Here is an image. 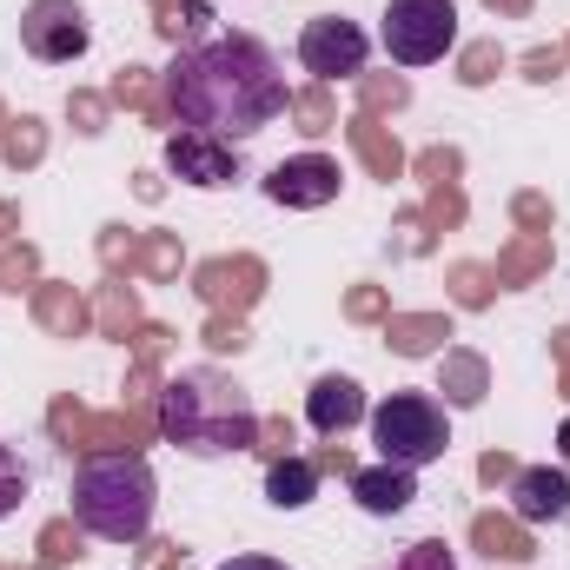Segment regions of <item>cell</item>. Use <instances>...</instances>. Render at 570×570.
Segmentation results:
<instances>
[{
  "label": "cell",
  "mask_w": 570,
  "mask_h": 570,
  "mask_svg": "<svg viewBox=\"0 0 570 570\" xmlns=\"http://www.w3.org/2000/svg\"><path fill=\"white\" fill-rule=\"evenodd\" d=\"M100 325H107L114 338H127V332L140 325V305H134L127 285H107V292H100Z\"/></svg>",
  "instance_id": "obj_24"
},
{
  "label": "cell",
  "mask_w": 570,
  "mask_h": 570,
  "mask_svg": "<svg viewBox=\"0 0 570 570\" xmlns=\"http://www.w3.org/2000/svg\"><path fill=\"white\" fill-rule=\"evenodd\" d=\"M312 491H318V464H312V458H292V451H285L279 464L266 471V498H273L279 511L312 504Z\"/></svg>",
  "instance_id": "obj_14"
},
{
  "label": "cell",
  "mask_w": 570,
  "mask_h": 570,
  "mask_svg": "<svg viewBox=\"0 0 570 570\" xmlns=\"http://www.w3.org/2000/svg\"><path fill=\"white\" fill-rule=\"evenodd\" d=\"M338 159H325V153H298V159H279L273 166V179H266V199L273 206H298V213H312V206H332L338 199Z\"/></svg>",
  "instance_id": "obj_8"
},
{
  "label": "cell",
  "mask_w": 570,
  "mask_h": 570,
  "mask_svg": "<svg viewBox=\"0 0 570 570\" xmlns=\"http://www.w3.org/2000/svg\"><path fill=\"white\" fill-rule=\"evenodd\" d=\"M498 67H504V47H498V40H478V47H464V73H458V80H464V87H484Z\"/></svg>",
  "instance_id": "obj_26"
},
{
  "label": "cell",
  "mask_w": 570,
  "mask_h": 570,
  "mask_svg": "<svg viewBox=\"0 0 570 570\" xmlns=\"http://www.w3.org/2000/svg\"><path fill=\"white\" fill-rule=\"evenodd\" d=\"M564 53H570V47H564Z\"/></svg>",
  "instance_id": "obj_46"
},
{
  "label": "cell",
  "mask_w": 570,
  "mask_h": 570,
  "mask_svg": "<svg viewBox=\"0 0 570 570\" xmlns=\"http://www.w3.org/2000/svg\"><path fill=\"white\" fill-rule=\"evenodd\" d=\"M193 285H199V298H206L213 312H233V318H239V312L259 298L266 266H259V259H213V266L193 273Z\"/></svg>",
  "instance_id": "obj_10"
},
{
  "label": "cell",
  "mask_w": 570,
  "mask_h": 570,
  "mask_svg": "<svg viewBox=\"0 0 570 570\" xmlns=\"http://www.w3.org/2000/svg\"><path fill=\"white\" fill-rule=\"evenodd\" d=\"M159 94H166V114L179 127H199L213 140H246L292 107L273 53L253 33H219V40L179 53L159 73Z\"/></svg>",
  "instance_id": "obj_1"
},
{
  "label": "cell",
  "mask_w": 570,
  "mask_h": 570,
  "mask_svg": "<svg viewBox=\"0 0 570 570\" xmlns=\"http://www.w3.org/2000/svg\"><path fill=\"white\" fill-rule=\"evenodd\" d=\"M20 498H27V471H20V458L0 444V518H13V511H20Z\"/></svg>",
  "instance_id": "obj_28"
},
{
  "label": "cell",
  "mask_w": 570,
  "mask_h": 570,
  "mask_svg": "<svg viewBox=\"0 0 570 570\" xmlns=\"http://www.w3.org/2000/svg\"><path fill=\"white\" fill-rule=\"evenodd\" d=\"M33 318H40L47 332H60V338H73V332L87 325V305L73 298V285H40V292H33Z\"/></svg>",
  "instance_id": "obj_17"
},
{
  "label": "cell",
  "mask_w": 570,
  "mask_h": 570,
  "mask_svg": "<svg viewBox=\"0 0 570 570\" xmlns=\"http://www.w3.org/2000/svg\"><path fill=\"white\" fill-rule=\"evenodd\" d=\"M345 134H352V146H358V159H365V166H372L379 179H399L405 153H399V140H392V134H385V127H379L372 114H358V120H352Z\"/></svg>",
  "instance_id": "obj_16"
},
{
  "label": "cell",
  "mask_w": 570,
  "mask_h": 570,
  "mask_svg": "<svg viewBox=\"0 0 570 570\" xmlns=\"http://www.w3.org/2000/svg\"><path fill=\"white\" fill-rule=\"evenodd\" d=\"M551 345H558V358H564V399H570V332H558Z\"/></svg>",
  "instance_id": "obj_41"
},
{
  "label": "cell",
  "mask_w": 570,
  "mask_h": 570,
  "mask_svg": "<svg viewBox=\"0 0 570 570\" xmlns=\"http://www.w3.org/2000/svg\"><path fill=\"white\" fill-rule=\"evenodd\" d=\"M444 399L451 405H484V358L478 352H444Z\"/></svg>",
  "instance_id": "obj_19"
},
{
  "label": "cell",
  "mask_w": 570,
  "mask_h": 570,
  "mask_svg": "<svg viewBox=\"0 0 570 570\" xmlns=\"http://www.w3.org/2000/svg\"><path fill=\"white\" fill-rule=\"evenodd\" d=\"M484 7H498V13H524L531 0H484Z\"/></svg>",
  "instance_id": "obj_42"
},
{
  "label": "cell",
  "mask_w": 570,
  "mask_h": 570,
  "mask_svg": "<svg viewBox=\"0 0 570 570\" xmlns=\"http://www.w3.org/2000/svg\"><path fill=\"white\" fill-rule=\"evenodd\" d=\"M358 87H365V114H379V107H405V100H412L405 80H365V73H358Z\"/></svg>",
  "instance_id": "obj_29"
},
{
  "label": "cell",
  "mask_w": 570,
  "mask_h": 570,
  "mask_svg": "<svg viewBox=\"0 0 570 570\" xmlns=\"http://www.w3.org/2000/svg\"><path fill=\"white\" fill-rule=\"evenodd\" d=\"M146 570H179V544H146Z\"/></svg>",
  "instance_id": "obj_37"
},
{
  "label": "cell",
  "mask_w": 570,
  "mask_h": 570,
  "mask_svg": "<svg viewBox=\"0 0 570 570\" xmlns=\"http://www.w3.org/2000/svg\"><path fill=\"white\" fill-rule=\"evenodd\" d=\"M305 419H312V431L338 438V431H352L365 419V392H358L352 379H318L312 399H305Z\"/></svg>",
  "instance_id": "obj_13"
},
{
  "label": "cell",
  "mask_w": 570,
  "mask_h": 570,
  "mask_svg": "<svg viewBox=\"0 0 570 570\" xmlns=\"http://www.w3.org/2000/svg\"><path fill=\"white\" fill-rule=\"evenodd\" d=\"M206 20H213V7H206V0H179V7H166V13H159V33H166V40H186V33H199Z\"/></svg>",
  "instance_id": "obj_25"
},
{
  "label": "cell",
  "mask_w": 570,
  "mask_h": 570,
  "mask_svg": "<svg viewBox=\"0 0 570 570\" xmlns=\"http://www.w3.org/2000/svg\"><path fill=\"white\" fill-rule=\"evenodd\" d=\"M159 431L193 451V458H226V451H253L259 444V412L246 405V392L219 372H179L159 392Z\"/></svg>",
  "instance_id": "obj_2"
},
{
  "label": "cell",
  "mask_w": 570,
  "mask_h": 570,
  "mask_svg": "<svg viewBox=\"0 0 570 570\" xmlns=\"http://www.w3.org/2000/svg\"><path fill=\"white\" fill-rule=\"evenodd\" d=\"M511 511H518L524 524H558L570 511V471H551V464L518 471V478H511Z\"/></svg>",
  "instance_id": "obj_11"
},
{
  "label": "cell",
  "mask_w": 570,
  "mask_h": 570,
  "mask_svg": "<svg viewBox=\"0 0 570 570\" xmlns=\"http://www.w3.org/2000/svg\"><path fill=\"white\" fill-rule=\"evenodd\" d=\"M87 13H80V0H33L27 13H20V47L33 53V60H47V67H67V60H80L87 53Z\"/></svg>",
  "instance_id": "obj_6"
},
{
  "label": "cell",
  "mask_w": 570,
  "mask_h": 570,
  "mask_svg": "<svg viewBox=\"0 0 570 570\" xmlns=\"http://www.w3.org/2000/svg\"><path fill=\"white\" fill-rule=\"evenodd\" d=\"M564 60H570L564 47H538V53L524 60V73H531V80H558V67H564Z\"/></svg>",
  "instance_id": "obj_35"
},
{
  "label": "cell",
  "mask_w": 570,
  "mask_h": 570,
  "mask_svg": "<svg viewBox=\"0 0 570 570\" xmlns=\"http://www.w3.org/2000/svg\"><path fill=\"white\" fill-rule=\"evenodd\" d=\"M134 266H140L146 279H173V273H179V239H173V233L140 239V246H134Z\"/></svg>",
  "instance_id": "obj_23"
},
{
  "label": "cell",
  "mask_w": 570,
  "mask_h": 570,
  "mask_svg": "<svg viewBox=\"0 0 570 570\" xmlns=\"http://www.w3.org/2000/svg\"><path fill=\"white\" fill-rule=\"evenodd\" d=\"M352 498H358L372 518H399V511L419 498V484H412L405 464H372V471H352Z\"/></svg>",
  "instance_id": "obj_12"
},
{
  "label": "cell",
  "mask_w": 570,
  "mask_h": 570,
  "mask_svg": "<svg viewBox=\"0 0 570 570\" xmlns=\"http://www.w3.org/2000/svg\"><path fill=\"white\" fill-rule=\"evenodd\" d=\"M153 498H159V484L140 451H100L73 471V524L107 544H146Z\"/></svg>",
  "instance_id": "obj_3"
},
{
  "label": "cell",
  "mask_w": 570,
  "mask_h": 570,
  "mask_svg": "<svg viewBox=\"0 0 570 570\" xmlns=\"http://www.w3.org/2000/svg\"><path fill=\"white\" fill-rule=\"evenodd\" d=\"M385 338H392V352L419 358L438 338H451V325H444V312H399V318H385Z\"/></svg>",
  "instance_id": "obj_15"
},
{
  "label": "cell",
  "mask_w": 570,
  "mask_h": 570,
  "mask_svg": "<svg viewBox=\"0 0 570 570\" xmlns=\"http://www.w3.org/2000/svg\"><path fill=\"white\" fill-rule=\"evenodd\" d=\"M40 551H47V564H67V558H80V538H73V524H47V531H40Z\"/></svg>",
  "instance_id": "obj_32"
},
{
  "label": "cell",
  "mask_w": 570,
  "mask_h": 570,
  "mask_svg": "<svg viewBox=\"0 0 570 570\" xmlns=\"http://www.w3.org/2000/svg\"><path fill=\"white\" fill-rule=\"evenodd\" d=\"M166 7H179V0H153V13H166Z\"/></svg>",
  "instance_id": "obj_44"
},
{
  "label": "cell",
  "mask_w": 570,
  "mask_h": 570,
  "mask_svg": "<svg viewBox=\"0 0 570 570\" xmlns=\"http://www.w3.org/2000/svg\"><path fill=\"white\" fill-rule=\"evenodd\" d=\"M458 47V7L451 0H392L385 7V53L399 67H431Z\"/></svg>",
  "instance_id": "obj_5"
},
{
  "label": "cell",
  "mask_w": 570,
  "mask_h": 570,
  "mask_svg": "<svg viewBox=\"0 0 570 570\" xmlns=\"http://www.w3.org/2000/svg\"><path fill=\"white\" fill-rule=\"evenodd\" d=\"M451 285H458V305H484L498 279H491L484 266H458V273H451Z\"/></svg>",
  "instance_id": "obj_30"
},
{
  "label": "cell",
  "mask_w": 570,
  "mask_h": 570,
  "mask_svg": "<svg viewBox=\"0 0 570 570\" xmlns=\"http://www.w3.org/2000/svg\"><path fill=\"white\" fill-rule=\"evenodd\" d=\"M206 345H213V352H239V345H246V325L226 318V312H213V318H206Z\"/></svg>",
  "instance_id": "obj_31"
},
{
  "label": "cell",
  "mask_w": 570,
  "mask_h": 570,
  "mask_svg": "<svg viewBox=\"0 0 570 570\" xmlns=\"http://www.w3.org/2000/svg\"><path fill=\"white\" fill-rule=\"evenodd\" d=\"M544 266H551V239H544V233H524L518 246H504V259H498L491 279L498 285H524L531 273H544Z\"/></svg>",
  "instance_id": "obj_18"
},
{
  "label": "cell",
  "mask_w": 570,
  "mask_h": 570,
  "mask_svg": "<svg viewBox=\"0 0 570 570\" xmlns=\"http://www.w3.org/2000/svg\"><path fill=\"white\" fill-rule=\"evenodd\" d=\"M478 471H484V478H491V484H498V478H518V471H511V458H498V451H491V458H484V464H478Z\"/></svg>",
  "instance_id": "obj_40"
},
{
  "label": "cell",
  "mask_w": 570,
  "mask_h": 570,
  "mask_svg": "<svg viewBox=\"0 0 570 570\" xmlns=\"http://www.w3.org/2000/svg\"><path fill=\"white\" fill-rule=\"evenodd\" d=\"M7 233H13V206H0V239H7Z\"/></svg>",
  "instance_id": "obj_43"
},
{
  "label": "cell",
  "mask_w": 570,
  "mask_h": 570,
  "mask_svg": "<svg viewBox=\"0 0 570 570\" xmlns=\"http://www.w3.org/2000/svg\"><path fill=\"white\" fill-rule=\"evenodd\" d=\"M219 570H285L279 558H259V551H246V558H226Z\"/></svg>",
  "instance_id": "obj_39"
},
{
  "label": "cell",
  "mask_w": 570,
  "mask_h": 570,
  "mask_svg": "<svg viewBox=\"0 0 570 570\" xmlns=\"http://www.w3.org/2000/svg\"><path fill=\"white\" fill-rule=\"evenodd\" d=\"M399 570H451V551H444V544H412Z\"/></svg>",
  "instance_id": "obj_34"
},
{
  "label": "cell",
  "mask_w": 570,
  "mask_h": 570,
  "mask_svg": "<svg viewBox=\"0 0 570 570\" xmlns=\"http://www.w3.org/2000/svg\"><path fill=\"white\" fill-rule=\"evenodd\" d=\"M518 219H524L531 233H544V199H538V193H524V199H518Z\"/></svg>",
  "instance_id": "obj_38"
},
{
  "label": "cell",
  "mask_w": 570,
  "mask_h": 570,
  "mask_svg": "<svg viewBox=\"0 0 570 570\" xmlns=\"http://www.w3.org/2000/svg\"><path fill=\"white\" fill-rule=\"evenodd\" d=\"M285 114L298 120V134H332V127H338V114H332V94H325V87L292 94V107H285Z\"/></svg>",
  "instance_id": "obj_22"
},
{
  "label": "cell",
  "mask_w": 570,
  "mask_h": 570,
  "mask_svg": "<svg viewBox=\"0 0 570 570\" xmlns=\"http://www.w3.org/2000/svg\"><path fill=\"white\" fill-rule=\"evenodd\" d=\"M40 153H47V134H40V120H13V127H7V159H13V166H33Z\"/></svg>",
  "instance_id": "obj_27"
},
{
  "label": "cell",
  "mask_w": 570,
  "mask_h": 570,
  "mask_svg": "<svg viewBox=\"0 0 570 570\" xmlns=\"http://www.w3.org/2000/svg\"><path fill=\"white\" fill-rule=\"evenodd\" d=\"M558 444H564V458H570V425H564V438H558Z\"/></svg>",
  "instance_id": "obj_45"
},
{
  "label": "cell",
  "mask_w": 570,
  "mask_h": 570,
  "mask_svg": "<svg viewBox=\"0 0 570 570\" xmlns=\"http://www.w3.org/2000/svg\"><path fill=\"white\" fill-rule=\"evenodd\" d=\"M114 100H120V107H134V114H146L153 127H159V120H173V114H166V100L153 94V73H146V67H127V73L114 80Z\"/></svg>",
  "instance_id": "obj_21"
},
{
  "label": "cell",
  "mask_w": 570,
  "mask_h": 570,
  "mask_svg": "<svg viewBox=\"0 0 570 570\" xmlns=\"http://www.w3.org/2000/svg\"><path fill=\"white\" fill-rule=\"evenodd\" d=\"M471 538H478V551H484V558H511V564H524V558H531V538H524V524H511V518H478V524H471Z\"/></svg>",
  "instance_id": "obj_20"
},
{
  "label": "cell",
  "mask_w": 570,
  "mask_h": 570,
  "mask_svg": "<svg viewBox=\"0 0 570 570\" xmlns=\"http://www.w3.org/2000/svg\"><path fill=\"white\" fill-rule=\"evenodd\" d=\"M298 60H305V73H312L318 87H332V80H358V73H365V33H358L352 20H338V13L305 20V33H298Z\"/></svg>",
  "instance_id": "obj_7"
},
{
  "label": "cell",
  "mask_w": 570,
  "mask_h": 570,
  "mask_svg": "<svg viewBox=\"0 0 570 570\" xmlns=\"http://www.w3.org/2000/svg\"><path fill=\"white\" fill-rule=\"evenodd\" d=\"M379 312H385V292H372V285L352 292V318H379Z\"/></svg>",
  "instance_id": "obj_36"
},
{
  "label": "cell",
  "mask_w": 570,
  "mask_h": 570,
  "mask_svg": "<svg viewBox=\"0 0 570 570\" xmlns=\"http://www.w3.org/2000/svg\"><path fill=\"white\" fill-rule=\"evenodd\" d=\"M372 444H379L385 464L419 471V464H438V458H444L451 431H444L438 399H425V392H392V399L372 412Z\"/></svg>",
  "instance_id": "obj_4"
},
{
  "label": "cell",
  "mask_w": 570,
  "mask_h": 570,
  "mask_svg": "<svg viewBox=\"0 0 570 570\" xmlns=\"http://www.w3.org/2000/svg\"><path fill=\"white\" fill-rule=\"evenodd\" d=\"M67 114H73V127H80V134H100V127H107V100H94V94H73V107H67Z\"/></svg>",
  "instance_id": "obj_33"
},
{
  "label": "cell",
  "mask_w": 570,
  "mask_h": 570,
  "mask_svg": "<svg viewBox=\"0 0 570 570\" xmlns=\"http://www.w3.org/2000/svg\"><path fill=\"white\" fill-rule=\"evenodd\" d=\"M166 166L186 179V186H233L239 179V146L233 140H213L199 127H179L166 140Z\"/></svg>",
  "instance_id": "obj_9"
}]
</instances>
